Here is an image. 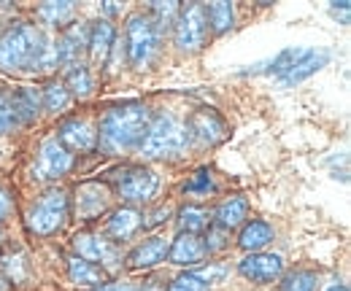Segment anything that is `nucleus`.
Returning <instances> with one entry per match:
<instances>
[{
	"label": "nucleus",
	"mask_w": 351,
	"mask_h": 291,
	"mask_svg": "<svg viewBox=\"0 0 351 291\" xmlns=\"http://www.w3.org/2000/svg\"><path fill=\"white\" fill-rule=\"evenodd\" d=\"M238 273L243 278H249L252 283H273L281 273H284V259L278 253H249L241 259L238 264Z\"/></svg>",
	"instance_id": "9d476101"
},
{
	"label": "nucleus",
	"mask_w": 351,
	"mask_h": 291,
	"mask_svg": "<svg viewBox=\"0 0 351 291\" xmlns=\"http://www.w3.org/2000/svg\"><path fill=\"white\" fill-rule=\"evenodd\" d=\"M211 286L208 283H203L195 273H186V275H178L173 283L168 286V291H208Z\"/></svg>",
	"instance_id": "72a5a7b5"
},
{
	"label": "nucleus",
	"mask_w": 351,
	"mask_h": 291,
	"mask_svg": "<svg viewBox=\"0 0 351 291\" xmlns=\"http://www.w3.org/2000/svg\"><path fill=\"white\" fill-rule=\"evenodd\" d=\"M57 68L54 41L27 22H14L0 30V71L5 73H46Z\"/></svg>",
	"instance_id": "f257e3e1"
},
{
	"label": "nucleus",
	"mask_w": 351,
	"mask_h": 291,
	"mask_svg": "<svg viewBox=\"0 0 351 291\" xmlns=\"http://www.w3.org/2000/svg\"><path fill=\"white\" fill-rule=\"evenodd\" d=\"M273 240V227L267 224V221H252V224H246L243 227V232H241V238H238V246L243 251H252V253H257L260 249H265L267 243Z\"/></svg>",
	"instance_id": "5701e85b"
},
{
	"label": "nucleus",
	"mask_w": 351,
	"mask_h": 291,
	"mask_svg": "<svg viewBox=\"0 0 351 291\" xmlns=\"http://www.w3.org/2000/svg\"><path fill=\"white\" fill-rule=\"evenodd\" d=\"M246 216H249V200H246V197H241V194L227 197L219 208H217V213H214V218H217L214 227H219V229H224V232H230V229L241 227V224L246 221Z\"/></svg>",
	"instance_id": "4be33fe9"
},
{
	"label": "nucleus",
	"mask_w": 351,
	"mask_h": 291,
	"mask_svg": "<svg viewBox=\"0 0 351 291\" xmlns=\"http://www.w3.org/2000/svg\"><path fill=\"white\" fill-rule=\"evenodd\" d=\"M214 192V181L208 170H197L186 184H184V194H208Z\"/></svg>",
	"instance_id": "2f4dec72"
},
{
	"label": "nucleus",
	"mask_w": 351,
	"mask_h": 291,
	"mask_svg": "<svg viewBox=\"0 0 351 291\" xmlns=\"http://www.w3.org/2000/svg\"><path fill=\"white\" fill-rule=\"evenodd\" d=\"M327 291H349V286H343V283H332Z\"/></svg>",
	"instance_id": "79ce46f5"
},
{
	"label": "nucleus",
	"mask_w": 351,
	"mask_h": 291,
	"mask_svg": "<svg viewBox=\"0 0 351 291\" xmlns=\"http://www.w3.org/2000/svg\"><path fill=\"white\" fill-rule=\"evenodd\" d=\"M141 224H143V216L135 208H119L106 221V235L111 238V243H122V240H130L141 229Z\"/></svg>",
	"instance_id": "dca6fc26"
},
{
	"label": "nucleus",
	"mask_w": 351,
	"mask_h": 291,
	"mask_svg": "<svg viewBox=\"0 0 351 291\" xmlns=\"http://www.w3.org/2000/svg\"><path fill=\"white\" fill-rule=\"evenodd\" d=\"M87 38H89V27L84 25H68L60 36V41H54V49H57V65H76L82 51L87 49Z\"/></svg>",
	"instance_id": "2eb2a0df"
},
{
	"label": "nucleus",
	"mask_w": 351,
	"mask_h": 291,
	"mask_svg": "<svg viewBox=\"0 0 351 291\" xmlns=\"http://www.w3.org/2000/svg\"><path fill=\"white\" fill-rule=\"evenodd\" d=\"M208 38V19L203 3H184L178 5L173 22V41L181 51H197Z\"/></svg>",
	"instance_id": "423d86ee"
},
{
	"label": "nucleus",
	"mask_w": 351,
	"mask_h": 291,
	"mask_svg": "<svg viewBox=\"0 0 351 291\" xmlns=\"http://www.w3.org/2000/svg\"><path fill=\"white\" fill-rule=\"evenodd\" d=\"M68 275H71V283L92 286V289L106 286V278H108L97 264H92L87 259H82V256H68Z\"/></svg>",
	"instance_id": "aec40b11"
},
{
	"label": "nucleus",
	"mask_w": 351,
	"mask_h": 291,
	"mask_svg": "<svg viewBox=\"0 0 351 291\" xmlns=\"http://www.w3.org/2000/svg\"><path fill=\"white\" fill-rule=\"evenodd\" d=\"M203 243H206V251H208V253H214V251H221L230 246V243H227V232L219 229V227H208V235L203 238Z\"/></svg>",
	"instance_id": "f704fd0d"
},
{
	"label": "nucleus",
	"mask_w": 351,
	"mask_h": 291,
	"mask_svg": "<svg viewBox=\"0 0 351 291\" xmlns=\"http://www.w3.org/2000/svg\"><path fill=\"white\" fill-rule=\"evenodd\" d=\"M189 146V132L186 125L178 122L171 114L157 116L154 122H149L143 140L138 143V151L149 160H165V157H178L184 154Z\"/></svg>",
	"instance_id": "7ed1b4c3"
},
{
	"label": "nucleus",
	"mask_w": 351,
	"mask_h": 291,
	"mask_svg": "<svg viewBox=\"0 0 351 291\" xmlns=\"http://www.w3.org/2000/svg\"><path fill=\"white\" fill-rule=\"evenodd\" d=\"M73 249H76V256H82V259H87L92 264H97L106 275L122 267V251L117 249V243H111L108 238L82 232V235L73 238Z\"/></svg>",
	"instance_id": "0eeeda50"
},
{
	"label": "nucleus",
	"mask_w": 351,
	"mask_h": 291,
	"mask_svg": "<svg viewBox=\"0 0 351 291\" xmlns=\"http://www.w3.org/2000/svg\"><path fill=\"white\" fill-rule=\"evenodd\" d=\"M68 221V194L62 189H51L44 197L30 208L27 216V229L33 235H54L57 229H62Z\"/></svg>",
	"instance_id": "39448f33"
},
{
	"label": "nucleus",
	"mask_w": 351,
	"mask_h": 291,
	"mask_svg": "<svg viewBox=\"0 0 351 291\" xmlns=\"http://www.w3.org/2000/svg\"><path fill=\"white\" fill-rule=\"evenodd\" d=\"M65 89L68 94H76V97H87L92 92V76H89V68L76 62L68 68V76H65Z\"/></svg>",
	"instance_id": "bb28decb"
},
{
	"label": "nucleus",
	"mask_w": 351,
	"mask_h": 291,
	"mask_svg": "<svg viewBox=\"0 0 351 291\" xmlns=\"http://www.w3.org/2000/svg\"><path fill=\"white\" fill-rule=\"evenodd\" d=\"M0 270L8 275V281H14V283H22V281H27L30 278V267H27V262H25V256L22 253H5V256H0Z\"/></svg>",
	"instance_id": "c85d7f7f"
},
{
	"label": "nucleus",
	"mask_w": 351,
	"mask_h": 291,
	"mask_svg": "<svg viewBox=\"0 0 351 291\" xmlns=\"http://www.w3.org/2000/svg\"><path fill=\"white\" fill-rule=\"evenodd\" d=\"M330 62V51H316V49H308L306 51V57L287 73V76H281V84L284 86H295V84H300V81H306L308 76H313V73H319L324 65Z\"/></svg>",
	"instance_id": "412c9836"
},
{
	"label": "nucleus",
	"mask_w": 351,
	"mask_h": 291,
	"mask_svg": "<svg viewBox=\"0 0 351 291\" xmlns=\"http://www.w3.org/2000/svg\"><path fill=\"white\" fill-rule=\"evenodd\" d=\"M176 14H178V3H152L149 5V19L154 25L157 33H162L165 27H171L176 22Z\"/></svg>",
	"instance_id": "c756f323"
},
{
	"label": "nucleus",
	"mask_w": 351,
	"mask_h": 291,
	"mask_svg": "<svg viewBox=\"0 0 351 291\" xmlns=\"http://www.w3.org/2000/svg\"><path fill=\"white\" fill-rule=\"evenodd\" d=\"M168 213H171V208L165 205V208H160V210H157V213L152 216V221H146V224H160V221H165V216H168Z\"/></svg>",
	"instance_id": "58836bf2"
},
{
	"label": "nucleus",
	"mask_w": 351,
	"mask_h": 291,
	"mask_svg": "<svg viewBox=\"0 0 351 291\" xmlns=\"http://www.w3.org/2000/svg\"><path fill=\"white\" fill-rule=\"evenodd\" d=\"M11 103H14V116L16 125H30L38 119L41 114V94L30 86H19L11 92Z\"/></svg>",
	"instance_id": "6ab92c4d"
},
{
	"label": "nucleus",
	"mask_w": 351,
	"mask_h": 291,
	"mask_svg": "<svg viewBox=\"0 0 351 291\" xmlns=\"http://www.w3.org/2000/svg\"><path fill=\"white\" fill-rule=\"evenodd\" d=\"M138 291H165L157 281H149V283H143V289H138Z\"/></svg>",
	"instance_id": "ea45409f"
},
{
	"label": "nucleus",
	"mask_w": 351,
	"mask_h": 291,
	"mask_svg": "<svg viewBox=\"0 0 351 291\" xmlns=\"http://www.w3.org/2000/svg\"><path fill=\"white\" fill-rule=\"evenodd\" d=\"M114 38H117V36H114V27H111L108 19H100V22H95V25L89 27L87 51L95 65H103V62L108 60V51H111V46H114Z\"/></svg>",
	"instance_id": "f3484780"
},
{
	"label": "nucleus",
	"mask_w": 351,
	"mask_h": 291,
	"mask_svg": "<svg viewBox=\"0 0 351 291\" xmlns=\"http://www.w3.org/2000/svg\"><path fill=\"white\" fill-rule=\"evenodd\" d=\"M152 122V114L143 103H119V105H111L97 127V149L106 151V154H125L135 149L143 135H146V127Z\"/></svg>",
	"instance_id": "f03ea898"
},
{
	"label": "nucleus",
	"mask_w": 351,
	"mask_h": 291,
	"mask_svg": "<svg viewBox=\"0 0 351 291\" xmlns=\"http://www.w3.org/2000/svg\"><path fill=\"white\" fill-rule=\"evenodd\" d=\"M211 227V216L208 210L200 208V205H186V208L178 210V229L181 232H189V235H197L203 229Z\"/></svg>",
	"instance_id": "393cba45"
},
{
	"label": "nucleus",
	"mask_w": 351,
	"mask_h": 291,
	"mask_svg": "<svg viewBox=\"0 0 351 291\" xmlns=\"http://www.w3.org/2000/svg\"><path fill=\"white\" fill-rule=\"evenodd\" d=\"M103 11H106L108 16H114V14L119 11V5H117V3H106V5H103Z\"/></svg>",
	"instance_id": "a19ab883"
},
{
	"label": "nucleus",
	"mask_w": 351,
	"mask_h": 291,
	"mask_svg": "<svg viewBox=\"0 0 351 291\" xmlns=\"http://www.w3.org/2000/svg\"><path fill=\"white\" fill-rule=\"evenodd\" d=\"M68 103H71V94H68L65 84H62V81H49V84H46L44 97H41V108L51 111V114H57V111H65V108H68Z\"/></svg>",
	"instance_id": "cd10ccee"
},
{
	"label": "nucleus",
	"mask_w": 351,
	"mask_h": 291,
	"mask_svg": "<svg viewBox=\"0 0 351 291\" xmlns=\"http://www.w3.org/2000/svg\"><path fill=\"white\" fill-rule=\"evenodd\" d=\"M208 256L206 243L200 235H189V232H178V238L173 240V246H168V259L171 264L178 267H195V264H203Z\"/></svg>",
	"instance_id": "4468645a"
},
{
	"label": "nucleus",
	"mask_w": 351,
	"mask_h": 291,
	"mask_svg": "<svg viewBox=\"0 0 351 291\" xmlns=\"http://www.w3.org/2000/svg\"><path fill=\"white\" fill-rule=\"evenodd\" d=\"M206 19H208V30L221 36L235 25V5L232 3H211V5H206Z\"/></svg>",
	"instance_id": "b1692460"
},
{
	"label": "nucleus",
	"mask_w": 351,
	"mask_h": 291,
	"mask_svg": "<svg viewBox=\"0 0 351 291\" xmlns=\"http://www.w3.org/2000/svg\"><path fill=\"white\" fill-rule=\"evenodd\" d=\"M186 132H189V138L200 140L203 146H214V143L224 140L227 127H224V119H221L217 111H211V108H200V111H195V114L189 116Z\"/></svg>",
	"instance_id": "f8f14e48"
},
{
	"label": "nucleus",
	"mask_w": 351,
	"mask_h": 291,
	"mask_svg": "<svg viewBox=\"0 0 351 291\" xmlns=\"http://www.w3.org/2000/svg\"><path fill=\"white\" fill-rule=\"evenodd\" d=\"M73 14H76V5L73 3H44L41 8H38V16H41V22L44 25H51V27H62V25H68L71 19H73Z\"/></svg>",
	"instance_id": "a878e982"
},
{
	"label": "nucleus",
	"mask_w": 351,
	"mask_h": 291,
	"mask_svg": "<svg viewBox=\"0 0 351 291\" xmlns=\"http://www.w3.org/2000/svg\"><path fill=\"white\" fill-rule=\"evenodd\" d=\"M57 140L68 149V151H92L97 149V129L89 125L87 119H65L57 127Z\"/></svg>",
	"instance_id": "9b49d317"
},
{
	"label": "nucleus",
	"mask_w": 351,
	"mask_h": 291,
	"mask_svg": "<svg viewBox=\"0 0 351 291\" xmlns=\"http://www.w3.org/2000/svg\"><path fill=\"white\" fill-rule=\"evenodd\" d=\"M122 41H125V54H128L130 65L135 71H143L157 54L160 33L154 30V25L146 14H135L128 19V30H125Z\"/></svg>",
	"instance_id": "20e7f679"
},
{
	"label": "nucleus",
	"mask_w": 351,
	"mask_h": 291,
	"mask_svg": "<svg viewBox=\"0 0 351 291\" xmlns=\"http://www.w3.org/2000/svg\"><path fill=\"white\" fill-rule=\"evenodd\" d=\"M71 167H73V154L57 138H46L44 143H41L36 167H33V178H38V181H54V178L65 175Z\"/></svg>",
	"instance_id": "1a4fd4ad"
},
{
	"label": "nucleus",
	"mask_w": 351,
	"mask_h": 291,
	"mask_svg": "<svg viewBox=\"0 0 351 291\" xmlns=\"http://www.w3.org/2000/svg\"><path fill=\"white\" fill-rule=\"evenodd\" d=\"M95 291H138L135 286H130V283H106V286H100V289H95Z\"/></svg>",
	"instance_id": "4c0bfd02"
},
{
	"label": "nucleus",
	"mask_w": 351,
	"mask_h": 291,
	"mask_svg": "<svg viewBox=\"0 0 351 291\" xmlns=\"http://www.w3.org/2000/svg\"><path fill=\"white\" fill-rule=\"evenodd\" d=\"M117 192L128 203H149L160 192V175L152 167H128L117 178Z\"/></svg>",
	"instance_id": "6e6552de"
},
{
	"label": "nucleus",
	"mask_w": 351,
	"mask_h": 291,
	"mask_svg": "<svg viewBox=\"0 0 351 291\" xmlns=\"http://www.w3.org/2000/svg\"><path fill=\"white\" fill-rule=\"evenodd\" d=\"M0 240H3V229H0Z\"/></svg>",
	"instance_id": "37998d69"
},
{
	"label": "nucleus",
	"mask_w": 351,
	"mask_h": 291,
	"mask_svg": "<svg viewBox=\"0 0 351 291\" xmlns=\"http://www.w3.org/2000/svg\"><path fill=\"white\" fill-rule=\"evenodd\" d=\"M165 256H168V240L154 235V238L143 240L138 249L132 251L130 256H128V264H130L132 270H146V267L160 264Z\"/></svg>",
	"instance_id": "a211bd4d"
},
{
	"label": "nucleus",
	"mask_w": 351,
	"mask_h": 291,
	"mask_svg": "<svg viewBox=\"0 0 351 291\" xmlns=\"http://www.w3.org/2000/svg\"><path fill=\"white\" fill-rule=\"evenodd\" d=\"M16 127V116H14V103H11V92L0 89V135L11 132Z\"/></svg>",
	"instance_id": "473e14b6"
},
{
	"label": "nucleus",
	"mask_w": 351,
	"mask_h": 291,
	"mask_svg": "<svg viewBox=\"0 0 351 291\" xmlns=\"http://www.w3.org/2000/svg\"><path fill=\"white\" fill-rule=\"evenodd\" d=\"M313 289H316V273L313 270H295L281 283V291H313Z\"/></svg>",
	"instance_id": "7c9ffc66"
},
{
	"label": "nucleus",
	"mask_w": 351,
	"mask_h": 291,
	"mask_svg": "<svg viewBox=\"0 0 351 291\" xmlns=\"http://www.w3.org/2000/svg\"><path fill=\"white\" fill-rule=\"evenodd\" d=\"M108 200H111V189L106 184L87 181L76 189V216L84 221H92L108 208Z\"/></svg>",
	"instance_id": "ddd939ff"
},
{
	"label": "nucleus",
	"mask_w": 351,
	"mask_h": 291,
	"mask_svg": "<svg viewBox=\"0 0 351 291\" xmlns=\"http://www.w3.org/2000/svg\"><path fill=\"white\" fill-rule=\"evenodd\" d=\"M11 213H14V197H11V192L5 186H0V221L8 218Z\"/></svg>",
	"instance_id": "e433bc0d"
},
{
	"label": "nucleus",
	"mask_w": 351,
	"mask_h": 291,
	"mask_svg": "<svg viewBox=\"0 0 351 291\" xmlns=\"http://www.w3.org/2000/svg\"><path fill=\"white\" fill-rule=\"evenodd\" d=\"M195 275H197L203 283H208V286H211V283H219L221 278L227 275V267L214 264V267H206V270H200V273H195Z\"/></svg>",
	"instance_id": "c9c22d12"
}]
</instances>
